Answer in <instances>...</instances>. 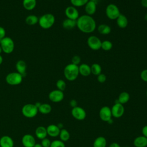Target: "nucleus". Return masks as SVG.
<instances>
[{
  "label": "nucleus",
  "instance_id": "2eb2a0df",
  "mask_svg": "<svg viewBox=\"0 0 147 147\" xmlns=\"http://www.w3.org/2000/svg\"><path fill=\"white\" fill-rule=\"evenodd\" d=\"M84 6V10L87 15L92 16L96 12V2L94 0H89Z\"/></svg>",
  "mask_w": 147,
  "mask_h": 147
},
{
  "label": "nucleus",
  "instance_id": "e433bc0d",
  "mask_svg": "<svg viewBox=\"0 0 147 147\" xmlns=\"http://www.w3.org/2000/svg\"><path fill=\"white\" fill-rule=\"evenodd\" d=\"M80 61H81V58L78 55H75L72 57V59H71V61H72V63L74 64H75V65H78V64L80 63Z\"/></svg>",
  "mask_w": 147,
  "mask_h": 147
},
{
  "label": "nucleus",
  "instance_id": "79ce46f5",
  "mask_svg": "<svg viewBox=\"0 0 147 147\" xmlns=\"http://www.w3.org/2000/svg\"><path fill=\"white\" fill-rule=\"evenodd\" d=\"M142 136L147 138V125L144 126L142 128Z\"/></svg>",
  "mask_w": 147,
  "mask_h": 147
},
{
  "label": "nucleus",
  "instance_id": "dca6fc26",
  "mask_svg": "<svg viewBox=\"0 0 147 147\" xmlns=\"http://www.w3.org/2000/svg\"><path fill=\"white\" fill-rule=\"evenodd\" d=\"M47 134L52 137H56L59 136L60 129L58 126L54 124H51L47 127Z\"/></svg>",
  "mask_w": 147,
  "mask_h": 147
},
{
  "label": "nucleus",
  "instance_id": "f704fd0d",
  "mask_svg": "<svg viewBox=\"0 0 147 147\" xmlns=\"http://www.w3.org/2000/svg\"><path fill=\"white\" fill-rule=\"evenodd\" d=\"M50 147H65V144L60 140H55L51 142Z\"/></svg>",
  "mask_w": 147,
  "mask_h": 147
},
{
  "label": "nucleus",
  "instance_id": "a18cd8bd",
  "mask_svg": "<svg viewBox=\"0 0 147 147\" xmlns=\"http://www.w3.org/2000/svg\"><path fill=\"white\" fill-rule=\"evenodd\" d=\"M57 126H58V127H59L60 130L62 129H63V125L62 123H58V125H57Z\"/></svg>",
  "mask_w": 147,
  "mask_h": 147
},
{
  "label": "nucleus",
  "instance_id": "b1692460",
  "mask_svg": "<svg viewBox=\"0 0 147 147\" xmlns=\"http://www.w3.org/2000/svg\"><path fill=\"white\" fill-rule=\"evenodd\" d=\"M106 140L103 136L98 137L93 142V147H106Z\"/></svg>",
  "mask_w": 147,
  "mask_h": 147
},
{
  "label": "nucleus",
  "instance_id": "2f4dec72",
  "mask_svg": "<svg viewBox=\"0 0 147 147\" xmlns=\"http://www.w3.org/2000/svg\"><path fill=\"white\" fill-rule=\"evenodd\" d=\"M113 48V43L109 40H105L103 41H102L101 44V49L105 51H110Z\"/></svg>",
  "mask_w": 147,
  "mask_h": 147
},
{
  "label": "nucleus",
  "instance_id": "f3484780",
  "mask_svg": "<svg viewBox=\"0 0 147 147\" xmlns=\"http://www.w3.org/2000/svg\"><path fill=\"white\" fill-rule=\"evenodd\" d=\"M1 147H13L14 141L9 136H3L0 138Z\"/></svg>",
  "mask_w": 147,
  "mask_h": 147
},
{
  "label": "nucleus",
  "instance_id": "cd10ccee",
  "mask_svg": "<svg viewBox=\"0 0 147 147\" xmlns=\"http://www.w3.org/2000/svg\"><path fill=\"white\" fill-rule=\"evenodd\" d=\"M38 110L40 113L43 114H47L51 113L52 110L51 106L48 103H42L38 107Z\"/></svg>",
  "mask_w": 147,
  "mask_h": 147
},
{
  "label": "nucleus",
  "instance_id": "f8f14e48",
  "mask_svg": "<svg viewBox=\"0 0 147 147\" xmlns=\"http://www.w3.org/2000/svg\"><path fill=\"white\" fill-rule=\"evenodd\" d=\"M99 116L102 121L107 122L112 117L111 109L107 106H103L99 110Z\"/></svg>",
  "mask_w": 147,
  "mask_h": 147
},
{
  "label": "nucleus",
  "instance_id": "ea45409f",
  "mask_svg": "<svg viewBox=\"0 0 147 147\" xmlns=\"http://www.w3.org/2000/svg\"><path fill=\"white\" fill-rule=\"evenodd\" d=\"M6 30L2 26H0V39L2 40L6 36Z\"/></svg>",
  "mask_w": 147,
  "mask_h": 147
},
{
  "label": "nucleus",
  "instance_id": "0eeeda50",
  "mask_svg": "<svg viewBox=\"0 0 147 147\" xmlns=\"http://www.w3.org/2000/svg\"><path fill=\"white\" fill-rule=\"evenodd\" d=\"M105 12L107 17L110 20H116L121 14L118 7L113 3L106 6Z\"/></svg>",
  "mask_w": 147,
  "mask_h": 147
},
{
  "label": "nucleus",
  "instance_id": "5701e85b",
  "mask_svg": "<svg viewBox=\"0 0 147 147\" xmlns=\"http://www.w3.org/2000/svg\"><path fill=\"white\" fill-rule=\"evenodd\" d=\"M62 26L65 29L71 30L76 26V20L66 18L63 21Z\"/></svg>",
  "mask_w": 147,
  "mask_h": 147
},
{
  "label": "nucleus",
  "instance_id": "aec40b11",
  "mask_svg": "<svg viewBox=\"0 0 147 147\" xmlns=\"http://www.w3.org/2000/svg\"><path fill=\"white\" fill-rule=\"evenodd\" d=\"M79 72L82 76H88L91 74V67L87 64H82L79 66Z\"/></svg>",
  "mask_w": 147,
  "mask_h": 147
},
{
  "label": "nucleus",
  "instance_id": "72a5a7b5",
  "mask_svg": "<svg viewBox=\"0 0 147 147\" xmlns=\"http://www.w3.org/2000/svg\"><path fill=\"white\" fill-rule=\"evenodd\" d=\"M56 87L57 88V90H59L61 91H63L65 90L66 88V83L65 82L64 80L62 79H59L56 83Z\"/></svg>",
  "mask_w": 147,
  "mask_h": 147
},
{
  "label": "nucleus",
  "instance_id": "20e7f679",
  "mask_svg": "<svg viewBox=\"0 0 147 147\" xmlns=\"http://www.w3.org/2000/svg\"><path fill=\"white\" fill-rule=\"evenodd\" d=\"M22 114L26 118H33L37 114L38 110V108L34 104L28 103L25 105L21 110Z\"/></svg>",
  "mask_w": 147,
  "mask_h": 147
},
{
  "label": "nucleus",
  "instance_id": "4c0bfd02",
  "mask_svg": "<svg viewBox=\"0 0 147 147\" xmlns=\"http://www.w3.org/2000/svg\"><path fill=\"white\" fill-rule=\"evenodd\" d=\"M106 79H107V77L106 75L104 74H100L97 76V80L100 83H105L106 80Z\"/></svg>",
  "mask_w": 147,
  "mask_h": 147
},
{
  "label": "nucleus",
  "instance_id": "7c9ffc66",
  "mask_svg": "<svg viewBox=\"0 0 147 147\" xmlns=\"http://www.w3.org/2000/svg\"><path fill=\"white\" fill-rule=\"evenodd\" d=\"M91 67V73L96 76H98L102 72V67L98 63H94L90 66Z\"/></svg>",
  "mask_w": 147,
  "mask_h": 147
},
{
  "label": "nucleus",
  "instance_id": "09e8293b",
  "mask_svg": "<svg viewBox=\"0 0 147 147\" xmlns=\"http://www.w3.org/2000/svg\"><path fill=\"white\" fill-rule=\"evenodd\" d=\"M113 122V121L112 120V119H110V120L107 122V123H109V124H111Z\"/></svg>",
  "mask_w": 147,
  "mask_h": 147
},
{
  "label": "nucleus",
  "instance_id": "423d86ee",
  "mask_svg": "<svg viewBox=\"0 0 147 147\" xmlns=\"http://www.w3.org/2000/svg\"><path fill=\"white\" fill-rule=\"evenodd\" d=\"M23 76L17 72H13L8 74L6 76V83L11 86H16L21 83Z\"/></svg>",
  "mask_w": 147,
  "mask_h": 147
},
{
  "label": "nucleus",
  "instance_id": "8fccbe9b",
  "mask_svg": "<svg viewBox=\"0 0 147 147\" xmlns=\"http://www.w3.org/2000/svg\"><path fill=\"white\" fill-rule=\"evenodd\" d=\"M144 19H145L146 21H147V13L145 15V16H144Z\"/></svg>",
  "mask_w": 147,
  "mask_h": 147
},
{
  "label": "nucleus",
  "instance_id": "4be33fe9",
  "mask_svg": "<svg viewBox=\"0 0 147 147\" xmlns=\"http://www.w3.org/2000/svg\"><path fill=\"white\" fill-rule=\"evenodd\" d=\"M117 24L120 28H125L128 24V20L127 17L122 14H120L118 17L116 19Z\"/></svg>",
  "mask_w": 147,
  "mask_h": 147
},
{
  "label": "nucleus",
  "instance_id": "473e14b6",
  "mask_svg": "<svg viewBox=\"0 0 147 147\" xmlns=\"http://www.w3.org/2000/svg\"><path fill=\"white\" fill-rule=\"evenodd\" d=\"M89 0H70L72 5L74 7H81L84 6Z\"/></svg>",
  "mask_w": 147,
  "mask_h": 147
},
{
  "label": "nucleus",
  "instance_id": "7ed1b4c3",
  "mask_svg": "<svg viewBox=\"0 0 147 147\" xmlns=\"http://www.w3.org/2000/svg\"><path fill=\"white\" fill-rule=\"evenodd\" d=\"M55 17L51 13H46L41 16L38 19V24L44 29L51 28L55 24Z\"/></svg>",
  "mask_w": 147,
  "mask_h": 147
},
{
  "label": "nucleus",
  "instance_id": "58836bf2",
  "mask_svg": "<svg viewBox=\"0 0 147 147\" xmlns=\"http://www.w3.org/2000/svg\"><path fill=\"white\" fill-rule=\"evenodd\" d=\"M141 79L145 82H147V69H143L140 73Z\"/></svg>",
  "mask_w": 147,
  "mask_h": 147
},
{
  "label": "nucleus",
  "instance_id": "a878e982",
  "mask_svg": "<svg viewBox=\"0 0 147 147\" xmlns=\"http://www.w3.org/2000/svg\"><path fill=\"white\" fill-rule=\"evenodd\" d=\"M98 31L101 34L107 35L110 33L111 29L110 26L108 25L102 24L99 25V26L98 27Z\"/></svg>",
  "mask_w": 147,
  "mask_h": 147
},
{
  "label": "nucleus",
  "instance_id": "603ef678",
  "mask_svg": "<svg viewBox=\"0 0 147 147\" xmlns=\"http://www.w3.org/2000/svg\"><path fill=\"white\" fill-rule=\"evenodd\" d=\"M146 96H147V91H146Z\"/></svg>",
  "mask_w": 147,
  "mask_h": 147
},
{
  "label": "nucleus",
  "instance_id": "f257e3e1",
  "mask_svg": "<svg viewBox=\"0 0 147 147\" xmlns=\"http://www.w3.org/2000/svg\"><path fill=\"white\" fill-rule=\"evenodd\" d=\"M76 26L82 32L91 33L93 32L96 27L95 20L87 14L79 16L76 20Z\"/></svg>",
  "mask_w": 147,
  "mask_h": 147
},
{
  "label": "nucleus",
  "instance_id": "37998d69",
  "mask_svg": "<svg viewBox=\"0 0 147 147\" xmlns=\"http://www.w3.org/2000/svg\"><path fill=\"white\" fill-rule=\"evenodd\" d=\"M141 4L144 7L147 8V0H141Z\"/></svg>",
  "mask_w": 147,
  "mask_h": 147
},
{
  "label": "nucleus",
  "instance_id": "6e6552de",
  "mask_svg": "<svg viewBox=\"0 0 147 147\" xmlns=\"http://www.w3.org/2000/svg\"><path fill=\"white\" fill-rule=\"evenodd\" d=\"M87 43L88 47L93 51H98L101 49V40L95 36H90L88 37Z\"/></svg>",
  "mask_w": 147,
  "mask_h": 147
},
{
  "label": "nucleus",
  "instance_id": "393cba45",
  "mask_svg": "<svg viewBox=\"0 0 147 147\" xmlns=\"http://www.w3.org/2000/svg\"><path fill=\"white\" fill-rule=\"evenodd\" d=\"M36 4V0H23L22 1L23 7L27 10H32L34 9Z\"/></svg>",
  "mask_w": 147,
  "mask_h": 147
},
{
  "label": "nucleus",
  "instance_id": "1a4fd4ad",
  "mask_svg": "<svg viewBox=\"0 0 147 147\" xmlns=\"http://www.w3.org/2000/svg\"><path fill=\"white\" fill-rule=\"evenodd\" d=\"M71 114L75 119L79 121H83L86 117V112L85 110L78 106L72 108Z\"/></svg>",
  "mask_w": 147,
  "mask_h": 147
},
{
  "label": "nucleus",
  "instance_id": "c85d7f7f",
  "mask_svg": "<svg viewBox=\"0 0 147 147\" xmlns=\"http://www.w3.org/2000/svg\"><path fill=\"white\" fill-rule=\"evenodd\" d=\"M38 18L34 14H30L28 16L25 18V22L28 25H34L38 22Z\"/></svg>",
  "mask_w": 147,
  "mask_h": 147
},
{
  "label": "nucleus",
  "instance_id": "c03bdc74",
  "mask_svg": "<svg viewBox=\"0 0 147 147\" xmlns=\"http://www.w3.org/2000/svg\"><path fill=\"white\" fill-rule=\"evenodd\" d=\"M109 147H121L120 145L117 143V142H113L111 143L110 145H109Z\"/></svg>",
  "mask_w": 147,
  "mask_h": 147
},
{
  "label": "nucleus",
  "instance_id": "a19ab883",
  "mask_svg": "<svg viewBox=\"0 0 147 147\" xmlns=\"http://www.w3.org/2000/svg\"><path fill=\"white\" fill-rule=\"evenodd\" d=\"M69 105L71 107H72V108L77 106L78 105V103H77V101L75 100V99H72L70 100L69 102Z\"/></svg>",
  "mask_w": 147,
  "mask_h": 147
},
{
  "label": "nucleus",
  "instance_id": "39448f33",
  "mask_svg": "<svg viewBox=\"0 0 147 147\" xmlns=\"http://www.w3.org/2000/svg\"><path fill=\"white\" fill-rule=\"evenodd\" d=\"M0 45L2 52L6 54L11 53L14 49V42L13 40L9 37H5L2 39Z\"/></svg>",
  "mask_w": 147,
  "mask_h": 147
},
{
  "label": "nucleus",
  "instance_id": "6ab92c4d",
  "mask_svg": "<svg viewBox=\"0 0 147 147\" xmlns=\"http://www.w3.org/2000/svg\"><path fill=\"white\" fill-rule=\"evenodd\" d=\"M16 68L17 72L20 73L24 76L25 75L26 70V64L25 61L22 60H20L17 61L16 64Z\"/></svg>",
  "mask_w": 147,
  "mask_h": 147
},
{
  "label": "nucleus",
  "instance_id": "3c124183",
  "mask_svg": "<svg viewBox=\"0 0 147 147\" xmlns=\"http://www.w3.org/2000/svg\"><path fill=\"white\" fill-rule=\"evenodd\" d=\"M2 52V48H1V45H0V54L1 53V52Z\"/></svg>",
  "mask_w": 147,
  "mask_h": 147
},
{
  "label": "nucleus",
  "instance_id": "bb28decb",
  "mask_svg": "<svg viewBox=\"0 0 147 147\" xmlns=\"http://www.w3.org/2000/svg\"><path fill=\"white\" fill-rule=\"evenodd\" d=\"M130 99V95L127 92L123 91L121 92L118 98V101L119 103L123 105L128 102Z\"/></svg>",
  "mask_w": 147,
  "mask_h": 147
},
{
  "label": "nucleus",
  "instance_id": "de8ad7c7",
  "mask_svg": "<svg viewBox=\"0 0 147 147\" xmlns=\"http://www.w3.org/2000/svg\"><path fill=\"white\" fill-rule=\"evenodd\" d=\"M2 62H3V57L0 54V65L2 63Z\"/></svg>",
  "mask_w": 147,
  "mask_h": 147
},
{
  "label": "nucleus",
  "instance_id": "f03ea898",
  "mask_svg": "<svg viewBox=\"0 0 147 147\" xmlns=\"http://www.w3.org/2000/svg\"><path fill=\"white\" fill-rule=\"evenodd\" d=\"M79 74V66L72 63L67 64L64 69L65 78L69 81H74L77 79Z\"/></svg>",
  "mask_w": 147,
  "mask_h": 147
},
{
  "label": "nucleus",
  "instance_id": "c756f323",
  "mask_svg": "<svg viewBox=\"0 0 147 147\" xmlns=\"http://www.w3.org/2000/svg\"><path fill=\"white\" fill-rule=\"evenodd\" d=\"M59 137H60V139L61 141H62L63 142H65V141H67L69 139L70 134L67 130H66L65 129H62L60 130Z\"/></svg>",
  "mask_w": 147,
  "mask_h": 147
},
{
  "label": "nucleus",
  "instance_id": "ddd939ff",
  "mask_svg": "<svg viewBox=\"0 0 147 147\" xmlns=\"http://www.w3.org/2000/svg\"><path fill=\"white\" fill-rule=\"evenodd\" d=\"M65 14L67 18L77 20L79 17V13L76 7L69 6L65 10Z\"/></svg>",
  "mask_w": 147,
  "mask_h": 147
},
{
  "label": "nucleus",
  "instance_id": "49530a36",
  "mask_svg": "<svg viewBox=\"0 0 147 147\" xmlns=\"http://www.w3.org/2000/svg\"><path fill=\"white\" fill-rule=\"evenodd\" d=\"M33 147H42L41 144H36L34 145V146Z\"/></svg>",
  "mask_w": 147,
  "mask_h": 147
},
{
  "label": "nucleus",
  "instance_id": "9d476101",
  "mask_svg": "<svg viewBox=\"0 0 147 147\" xmlns=\"http://www.w3.org/2000/svg\"><path fill=\"white\" fill-rule=\"evenodd\" d=\"M64 95L63 91L59 90H54L51 91L48 95L49 100L54 103H58L62 101L64 99Z\"/></svg>",
  "mask_w": 147,
  "mask_h": 147
},
{
  "label": "nucleus",
  "instance_id": "9b49d317",
  "mask_svg": "<svg viewBox=\"0 0 147 147\" xmlns=\"http://www.w3.org/2000/svg\"><path fill=\"white\" fill-rule=\"evenodd\" d=\"M112 117L118 118L121 117L125 112V108L122 104L120 103H115L111 109Z\"/></svg>",
  "mask_w": 147,
  "mask_h": 147
},
{
  "label": "nucleus",
  "instance_id": "a211bd4d",
  "mask_svg": "<svg viewBox=\"0 0 147 147\" xmlns=\"http://www.w3.org/2000/svg\"><path fill=\"white\" fill-rule=\"evenodd\" d=\"M133 145L135 147H146L147 138L144 136H138L134 140Z\"/></svg>",
  "mask_w": 147,
  "mask_h": 147
},
{
  "label": "nucleus",
  "instance_id": "4468645a",
  "mask_svg": "<svg viewBox=\"0 0 147 147\" xmlns=\"http://www.w3.org/2000/svg\"><path fill=\"white\" fill-rule=\"evenodd\" d=\"M21 142L24 147H33L36 144L34 137L30 134H25L22 138Z\"/></svg>",
  "mask_w": 147,
  "mask_h": 147
},
{
  "label": "nucleus",
  "instance_id": "c9c22d12",
  "mask_svg": "<svg viewBox=\"0 0 147 147\" xmlns=\"http://www.w3.org/2000/svg\"><path fill=\"white\" fill-rule=\"evenodd\" d=\"M41 145L42 147H50L51 144V141L48 138H45L41 140Z\"/></svg>",
  "mask_w": 147,
  "mask_h": 147
},
{
  "label": "nucleus",
  "instance_id": "412c9836",
  "mask_svg": "<svg viewBox=\"0 0 147 147\" xmlns=\"http://www.w3.org/2000/svg\"><path fill=\"white\" fill-rule=\"evenodd\" d=\"M35 134L36 136L40 140H42L46 138L48 135L47 128L42 126H40L37 127L35 130Z\"/></svg>",
  "mask_w": 147,
  "mask_h": 147
}]
</instances>
